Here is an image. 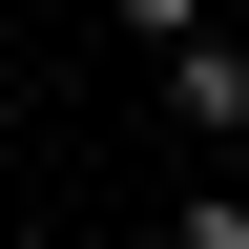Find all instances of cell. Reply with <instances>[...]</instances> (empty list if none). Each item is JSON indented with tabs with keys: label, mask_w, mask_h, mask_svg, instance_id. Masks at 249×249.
<instances>
[{
	"label": "cell",
	"mask_w": 249,
	"mask_h": 249,
	"mask_svg": "<svg viewBox=\"0 0 249 249\" xmlns=\"http://www.w3.org/2000/svg\"><path fill=\"white\" fill-rule=\"evenodd\" d=\"M166 104L208 124V145H229V124H249V42H166Z\"/></svg>",
	"instance_id": "obj_1"
},
{
	"label": "cell",
	"mask_w": 249,
	"mask_h": 249,
	"mask_svg": "<svg viewBox=\"0 0 249 249\" xmlns=\"http://www.w3.org/2000/svg\"><path fill=\"white\" fill-rule=\"evenodd\" d=\"M124 42H208V0H124Z\"/></svg>",
	"instance_id": "obj_2"
},
{
	"label": "cell",
	"mask_w": 249,
	"mask_h": 249,
	"mask_svg": "<svg viewBox=\"0 0 249 249\" xmlns=\"http://www.w3.org/2000/svg\"><path fill=\"white\" fill-rule=\"evenodd\" d=\"M166 249H249V187H229V208H187V229H166Z\"/></svg>",
	"instance_id": "obj_3"
}]
</instances>
